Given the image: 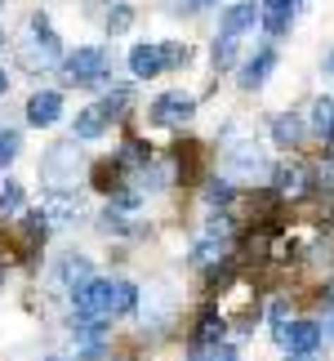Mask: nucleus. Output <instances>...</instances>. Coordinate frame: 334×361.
Returning <instances> with one entry per match:
<instances>
[{"mask_svg": "<svg viewBox=\"0 0 334 361\" xmlns=\"http://www.w3.org/2000/svg\"><path fill=\"white\" fill-rule=\"evenodd\" d=\"M165 67H170V54H165V45H134V49H130V72H134V76H161Z\"/></svg>", "mask_w": 334, "mask_h": 361, "instance_id": "8", "label": "nucleus"}, {"mask_svg": "<svg viewBox=\"0 0 334 361\" xmlns=\"http://www.w3.org/2000/svg\"><path fill=\"white\" fill-rule=\"evenodd\" d=\"M138 308V290L130 281H94L85 290H76V312L94 317V322H111V317H125Z\"/></svg>", "mask_w": 334, "mask_h": 361, "instance_id": "1", "label": "nucleus"}, {"mask_svg": "<svg viewBox=\"0 0 334 361\" xmlns=\"http://www.w3.org/2000/svg\"><path fill=\"white\" fill-rule=\"evenodd\" d=\"M125 107H130V90H111L103 99V112L107 116H125Z\"/></svg>", "mask_w": 334, "mask_h": 361, "instance_id": "25", "label": "nucleus"}, {"mask_svg": "<svg viewBox=\"0 0 334 361\" xmlns=\"http://www.w3.org/2000/svg\"><path fill=\"white\" fill-rule=\"evenodd\" d=\"M326 72H330V76H334V49H330V54H326Z\"/></svg>", "mask_w": 334, "mask_h": 361, "instance_id": "32", "label": "nucleus"}, {"mask_svg": "<svg viewBox=\"0 0 334 361\" xmlns=\"http://www.w3.org/2000/svg\"><path fill=\"white\" fill-rule=\"evenodd\" d=\"M49 361H58V357H49Z\"/></svg>", "mask_w": 334, "mask_h": 361, "instance_id": "35", "label": "nucleus"}, {"mask_svg": "<svg viewBox=\"0 0 334 361\" xmlns=\"http://www.w3.org/2000/svg\"><path fill=\"white\" fill-rule=\"evenodd\" d=\"M276 343L290 348V353H316V343H321V326H316V322L276 326Z\"/></svg>", "mask_w": 334, "mask_h": 361, "instance_id": "5", "label": "nucleus"}, {"mask_svg": "<svg viewBox=\"0 0 334 361\" xmlns=\"http://www.w3.org/2000/svg\"><path fill=\"white\" fill-rule=\"evenodd\" d=\"M276 178V197H285V201H303L312 192V174H308V165H281V170L272 174Z\"/></svg>", "mask_w": 334, "mask_h": 361, "instance_id": "6", "label": "nucleus"}, {"mask_svg": "<svg viewBox=\"0 0 334 361\" xmlns=\"http://www.w3.org/2000/svg\"><path fill=\"white\" fill-rule=\"evenodd\" d=\"M18 210H23V188L5 178L0 183V214H18Z\"/></svg>", "mask_w": 334, "mask_h": 361, "instance_id": "21", "label": "nucleus"}, {"mask_svg": "<svg viewBox=\"0 0 334 361\" xmlns=\"http://www.w3.org/2000/svg\"><path fill=\"white\" fill-rule=\"evenodd\" d=\"M120 161H125V165H147V147H143V143H125Z\"/></svg>", "mask_w": 334, "mask_h": 361, "instance_id": "26", "label": "nucleus"}, {"mask_svg": "<svg viewBox=\"0 0 334 361\" xmlns=\"http://www.w3.org/2000/svg\"><path fill=\"white\" fill-rule=\"evenodd\" d=\"M228 259V241H214V237H205L197 250H192V263H197V268H214V263H223Z\"/></svg>", "mask_w": 334, "mask_h": 361, "instance_id": "15", "label": "nucleus"}, {"mask_svg": "<svg viewBox=\"0 0 334 361\" xmlns=\"http://www.w3.org/2000/svg\"><path fill=\"white\" fill-rule=\"evenodd\" d=\"M130 23H134V9L125 5V0H111V9H107V32H125Z\"/></svg>", "mask_w": 334, "mask_h": 361, "instance_id": "20", "label": "nucleus"}, {"mask_svg": "<svg viewBox=\"0 0 334 361\" xmlns=\"http://www.w3.org/2000/svg\"><path fill=\"white\" fill-rule=\"evenodd\" d=\"M272 67H276V49H259L254 59H249V63L241 67V85H245V90H259L263 80H268Z\"/></svg>", "mask_w": 334, "mask_h": 361, "instance_id": "12", "label": "nucleus"}, {"mask_svg": "<svg viewBox=\"0 0 334 361\" xmlns=\"http://www.w3.org/2000/svg\"><path fill=\"white\" fill-rule=\"evenodd\" d=\"M0 5H5V0H0Z\"/></svg>", "mask_w": 334, "mask_h": 361, "instance_id": "36", "label": "nucleus"}, {"mask_svg": "<svg viewBox=\"0 0 334 361\" xmlns=\"http://www.w3.org/2000/svg\"><path fill=\"white\" fill-rule=\"evenodd\" d=\"M290 361H316V353H290Z\"/></svg>", "mask_w": 334, "mask_h": 361, "instance_id": "31", "label": "nucleus"}, {"mask_svg": "<svg viewBox=\"0 0 334 361\" xmlns=\"http://www.w3.org/2000/svg\"><path fill=\"white\" fill-rule=\"evenodd\" d=\"M308 121H312L316 134H330L334 138V99H316L312 112H308Z\"/></svg>", "mask_w": 334, "mask_h": 361, "instance_id": "16", "label": "nucleus"}, {"mask_svg": "<svg viewBox=\"0 0 334 361\" xmlns=\"http://www.w3.org/2000/svg\"><path fill=\"white\" fill-rule=\"evenodd\" d=\"M259 23V5H249V0H245V5H232L228 13H223V32L218 36H241V32H249V27H254Z\"/></svg>", "mask_w": 334, "mask_h": 361, "instance_id": "11", "label": "nucleus"}, {"mask_svg": "<svg viewBox=\"0 0 334 361\" xmlns=\"http://www.w3.org/2000/svg\"><path fill=\"white\" fill-rule=\"evenodd\" d=\"M76 210H80V201L63 197V192H49V197L40 201V214L54 219V224H67V219H76Z\"/></svg>", "mask_w": 334, "mask_h": 361, "instance_id": "14", "label": "nucleus"}, {"mask_svg": "<svg viewBox=\"0 0 334 361\" xmlns=\"http://www.w3.org/2000/svg\"><path fill=\"white\" fill-rule=\"evenodd\" d=\"M58 112H63V99L54 90H40V94H32V103H27V121L32 125H54Z\"/></svg>", "mask_w": 334, "mask_h": 361, "instance_id": "10", "label": "nucleus"}, {"mask_svg": "<svg viewBox=\"0 0 334 361\" xmlns=\"http://www.w3.org/2000/svg\"><path fill=\"white\" fill-rule=\"evenodd\" d=\"M192 112H197V99H192V94H161L147 116L156 125H183V121H192Z\"/></svg>", "mask_w": 334, "mask_h": 361, "instance_id": "4", "label": "nucleus"}, {"mask_svg": "<svg viewBox=\"0 0 334 361\" xmlns=\"http://www.w3.org/2000/svg\"><path fill=\"white\" fill-rule=\"evenodd\" d=\"M285 312H290L285 303H272V322H276V326H285Z\"/></svg>", "mask_w": 334, "mask_h": 361, "instance_id": "30", "label": "nucleus"}, {"mask_svg": "<svg viewBox=\"0 0 334 361\" xmlns=\"http://www.w3.org/2000/svg\"><path fill=\"white\" fill-rule=\"evenodd\" d=\"M107 112H103V103L99 107H80L76 112V138H99L103 130H107Z\"/></svg>", "mask_w": 334, "mask_h": 361, "instance_id": "13", "label": "nucleus"}, {"mask_svg": "<svg viewBox=\"0 0 334 361\" xmlns=\"http://www.w3.org/2000/svg\"><path fill=\"white\" fill-rule=\"evenodd\" d=\"M223 335V317L210 308V312H201V326H197V343H218Z\"/></svg>", "mask_w": 334, "mask_h": 361, "instance_id": "18", "label": "nucleus"}, {"mask_svg": "<svg viewBox=\"0 0 334 361\" xmlns=\"http://www.w3.org/2000/svg\"><path fill=\"white\" fill-rule=\"evenodd\" d=\"M192 361H236V348H228V343H197Z\"/></svg>", "mask_w": 334, "mask_h": 361, "instance_id": "19", "label": "nucleus"}, {"mask_svg": "<svg viewBox=\"0 0 334 361\" xmlns=\"http://www.w3.org/2000/svg\"><path fill=\"white\" fill-rule=\"evenodd\" d=\"M5 85H9V76H5V72H0V94H5Z\"/></svg>", "mask_w": 334, "mask_h": 361, "instance_id": "33", "label": "nucleus"}, {"mask_svg": "<svg viewBox=\"0 0 334 361\" xmlns=\"http://www.w3.org/2000/svg\"><path fill=\"white\" fill-rule=\"evenodd\" d=\"M272 138H276L281 147H295L299 138H303V125H299L295 116H276V121H272Z\"/></svg>", "mask_w": 334, "mask_h": 361, "instance_id": "17", "label": "nucleus"}, {"mask_svg": "<svg viewBox=\"0 0 334 361\" xmlns=\"http://www.w3.org/2000/svg\"><path fill=\"white\" fill-rule=\"evenodd\" d=\"M316 178H321V188H326V192H334V161H330V165H326V170L316 174Z\"/></svg>", "mask_w": 334, "mask_h": 361, "instance_id": "28", "label": "nucleus"}, {"mask_svg": "<svg viewBox=\"0 0 334 361\" xmlns=\"http://www.w3.org/2000/svg\"><path fill=\"white\" fill-rule=\"evenodd\" d=\"M76 170H80V152H76V143L49 147V157L40 161V174H45L49 192H67V188L76 183Z\"/></svg>", "mask_w": 334, "mask_h": 361, "instance_id": "2", "label": "nucleus"}, {"mask_svg": "<svg viewBox=\"0 0 334 361\" xmlns=\"http://www.w3.org/2000/svg\"><path fill=\"white\" fill-rule=\"evenodd\" d=\"M32 32H36V49H27V63H36V59H40V67L58 63V36H54V27H49L45 13L32 18Z\"/></svg>", "mask_w": 334, "mask_h": 361, "instance_id": "7", "label": "nucleus"}, {"mask_svg": "<svg viewBox=\"0 0 334 361\" xmlns=\"http://www.w3.org/2000/svg\"><path fill=\"white\" fill-rule=\"evenodd\" d=\"M232 59H236V40L232 36H218L214 40V67H232Z\"/></svg>", "mask_w": 334, "mask_h": 361, "instance_id": "24", "label": "nucleus"}, {"mask_svg": "<svg viewBox=\"0 0 334 361\" xmlns=\"http://www.w3.org/2000/svg\"><path fill=\"white\" fill-rule=\"evenodd\" d=\"M18 157V130H0V170Z\"/></svg>", "mask_w": 334, "mask_h": 361, "instance_id": "22", "label": "nucleus"}, {"mask_svg": "<svg viewBox=\"0 0 334 361\" xmlns=\"http://www.w3.org/2000/svg\"><path fill=\"white\" fill-rule=\"evenodd\" d=\"M54 276H58L63 290H72V295H76V290H85L94 281V268H89L85 255H63V263H58V272H54Z\"/></svg>", "mask_w": 334, "mask_h": 361, "instance_id": "9", "label": "nucleus"}, {"mask_svg": "<svg viewBox=\"0 0 334 361\" xmlns=\"http://www.w3.org/2000/svg\"><path fill=\"white\" fill-rule=\"evenodd\" d=\"M205 5H214V0H178L174 9H205Z\"/></svg>", "mask_w": 334, "mask_h": 361, "instance_id": "29", "label": "nucleus"}, {"mask_svg": "<svg viewBox=\"0 0 334 361\" xmlns=\"http://www.w3.org/2000/svg\"><path fill=\"white\" fill-rule=\"evenodd\" d=\"M103 72H107L103 49H76L72 59H67V80H72V85H94Z\"/></svg>", "mask_w": 334, "mask_h": 361, "instance_id": "3", "label": "nucleus"}, {"mask_svg": "<svg viewBox=\"0 0 334 361\" xmlns=\"http://www.w3.org/2000/svg\"><path fill=\"white\" fill-rule=\"evenodd\" d=\"M210 201H214V205L232 201V188H228V183H210Z\"/></svg>", "mask_w": 334, "mask_h": 361, "instance_id": "27", "label": "nucleus"}, {"mask_svg": "<svg viewBox=\"0 0 334 361\" xmlns=\"http://www.w3.org/2000/svg\"><path fill=\"white\" fill-rule=\"evenodd\" d=\"M0 40H5V32H0Z\"/></svg>", "mask_w": 334, "mask_h": 361, "instance_id": "34", "label": "nucleus"}, {"mask_svg": "<svg viewBox=\"0 0 334 361\" xmlns=\"http://www.w3.org/2000/svg\"><path fill=\"white\" fill-rule=\"evenodd\" d=\"M103 228H107V232H134V224H130V214H125L120 205H111V210L103 214Z\"/></svg>", "mask_w": 334, "mask_h": 361, "instance_id": "23", "label": "nucleus"}]
</instances>
